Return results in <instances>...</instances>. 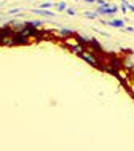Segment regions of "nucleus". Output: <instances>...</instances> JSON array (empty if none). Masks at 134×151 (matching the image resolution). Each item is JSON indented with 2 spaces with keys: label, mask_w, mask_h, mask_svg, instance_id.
<instances>
[{
  "label": "nucleus",
  "mask_w": 134,
  "mask_h": 151,
  "mask_svg": "<svg viewBox=\"0 0 134 151\" xmlns=\"http://www.w3.org/2000/svg\"><path fill=\"white\" fill-rule=\"evenodd\" d=\"M51 6H53L51 2H43V3H40V8H43V10H50Z\"/></svg>",
  "instance_id": "9b49d317"
},
{
  "label": "nucleus",
  "mask_w": 134,
  "mask_h": 151,
  "mask_svg": "<svg viewBox=\"0 0 134 151\" xmlns=\"http://www.w3.org/2000/svg\"><path fill=\"white\" fill-rule=\"evenodd\" d=\"M121 68H125L128 73L134 72V51L126 50L125 56L121 58Z\"/></svg>",
  "instance_id": "f03ea898"
},
{
  "label": "nucleus",
  "mask_w": 134,
  "mask_h": 151,
  "mask_svg": "<svg viewBox=\"0 0 134 151\" xmlns=\"http://www.w3.org/2000/svg\"><path fill=\"white\" fill-rule=\"evenodd\" d=\"M105 26L115 27V29H125V27H126V21H125V19L112 18V19H109V21H105Z\"/></svg>",
  "instance_id": "7ed1b4c3"
},
{
  "label": "nucleus",
  "mask_w": 134,
  "mask_h": 151,
  "mask_svg": "<svg viewBox=\"0 0 134 151\" xmlns=\"http://www.w3.org/2000/svg\"><path fill=\"white\" fill-rule=\"evenodd\" d=\"M83 16L88 19H93V21H96V19H99V14L96 13V11H83Z\"/></svg>",
  "instance_id": "1a4fd4ad"
},
{
  "label": "nucleus",
  "mask_w": 134,
  "mask_h": 151,
  "mask_svg": "<svg viewBox=\"0 0 134 151\" xmlns=\"http://www.w3.org/2000/svg\"><path fill=\"white\" fill-rule=\"evenodd\" d=\"M78 58L83 59L85 62H88L89 65H91V67H99V68H102V67H101V60L96 58L94 52L89 50V48H86V50H85L82 54H78Z\"/></svg>",
  "instance_id": "f257e3e1"
},
{
  "label": "nucleus",
  "mask_w": 134,
  "mask_h": 151,
  "mask_svg": "<svg viewBox=\"0 0 134 151\" xmlns=\"http://www.w3.org/2000/svg\"><path fill=\"white\" fill-rule=\"evenodd\" d=\"M13 40H14V45H27L30 42V38L26 34H14Z\"/></svg>",
  "instance_id": "20e7f679"
},
{
  "label": "nucleus",
  "mask_w": 134,
  "mask_h": 151,
  "mask_svg": "<svg viewBox=\"0 0 134 151\" xmlns=\"http://www.w3.org/2000/svg\"><path fill=\"white\" fill-rule=\"evenodd\" d=\"M18 13H21V8H13V10L7 11V14H18Z\"/></svg>",
  "instance_id": "ddd939ff"
},
{
  "label": "nucleus",
  "mask_w": 134,
  "mask_h": 151,
  "mask_svg": "<svg viewBox=\"0 0 134 151\" xmlns=\"http://www.w3.org/2000/svg\"><path fill=\"white\" fill-rule=\"evenodd\" d=\"M96 3L99 6H110V2H107V0H96Z\"/></svg>",
  "instance_id": "f8f14e48"
},
{
  "label": "nucleus",
  "mask_w": 134,
  "mask_h": 151,
  "mask_svg": "<svg viewBox=\"0 0 134 151\" xmlns=\"http://www.w3.org/2000/svg\"><path fill=\"white\" fill-rule=\"evenodd\" d=\"M83 2H86V3H94L96 0H83Z\"/></svg>",
  "instance_id": "a211bd4d"
},
{
  "label": "nucleus",
  "mask_w": 134,
  "mask_h": 151,
  "mask_svg": "<svg viewBox=\"0 0 134 151\" xmlns=\"http://www.w3.org/2000/svg\"><path fill=\"white\" fill-rule=\"evenodd\" d=\"M96 30V34H99V35H104V37H107V38H110V35L107 34V32H104V30H101V29H94Z\"/></svg>",
  "instance_id": "4468645a"
},
{
  "label": "nucleus",
  "mask_w": 134,
  "mask_h": 151,
  "mask_svg": "<svg viewBox=\"0 0 134 151\" xmlns=\"http://www.w3.org/2000/svg\"><path fill=\"white\" fill-rule=\"evenodd\" d=\"M120 10H121V13H128V11H129V10H128V6L125 5L123 2H121V5H120Z\"/></svg>",
  "instance_id": "dca6fc26"
},
{
  "label": "nucleus",
  "mask_w": 134,
  "mask_h": 151,
  "mask_svg": "<svg viewBox=\"0 0 134 151\" xmlns=\"http://www.w3.org/2000/svg\"><path fill=\"white\" fill-rule=\"evenodd\" d=\"M66 13H67L69 16H75V14H77V11L74 10V8H67V10H66Z\"/></svg>",
  "instance_id": "2eb2a0df"
},
{
  "label": "nucleus",
  "mask_w": 134,
  "mask_h": 151,
  "mask_svg": "<svg viewBox=\"0 0 134 151\" xmlns=\"http://www.w3.org/2000/svg\"><path fill=\"white\" fill-rule=\"evenodd\" d=\"M10 27H11V30H13L14 34H22V32L27 29V26H26V24L16 22V21H13V26H10Z\"/></svg>",
  "instance_id": "423d86ee"
},
{
  "label": "nucleus",
  "mask_w": 134,
  "mask_h": 151,
  "mask_svg": "<svg viewBox=\"0 0 134 151\" xmlns=\"http://www.w3.org/2000/svg\"><path fill=\"white\" fill-rule=\"evenodd\" d=\"M133 34H134V32H133Z\"/></svg>",
  "instance_id": "aec40b11"
},
{
  "label": "nucleus",
  "mask_w": 134,
  "mask_h": 151,
  "mask_svg": "<svg viewBox=\"0 0 134 151\" xmlns=\"http://www.w3.org/2000/svg\"><path fill=\"white\" fill-rule=\"evenodd\" d=\"M67 3L66 2H59V3H56V10H58V11H66L67 10Z\"/></svg>",
  "instance_id": "9d476101"
},
{
  "label": "nucleus",
  "mask_w": 134,
  "mask_h": 151,
  "mask_svg": "<svg viewBox=\"0 0 134 151\" xmlns=\"http://www.w3.org/2000/svg\"><path fill=\"white\" fill-rule=\"evenodd\" d=\"M26 26H27V27H34V29H40V27L43 26V22L38 21V19H32V21L26 22Z\"/></svg>",
  "instance_id": "0eeeda50"
},
{
  "label": "nucleus",
  "mask_w": 134,
  "mask_h": 151,
  "mask_svg": "<svg viewBox=\"0 0 134 151\" xmlns=\"http://www.w3.org/2000/svg\"><path fill=\"white\" fill-rule=\"evenodd\" d=\"M77 2H78V0H77Z\"/></svg>",
  "instance_id": "6ab92c4d"
},
{
  "label": "nucleus",
  "mask_w": 134,
  "mask_h": 151,
  "mask_svg": "<svg viewBox=\"0 0 134 151\" xmlns=\"http://www.w3.org/2000/svg\"><path fill=\"white\" fill-rule=\"evenodd\" d=\"M32 13L34 14H40V16H45V18H54V13L50 10H43V8H32Z\"/></svg>",
  "instance_id": "39448f33"
},
{
  "label": "nucleus",
  "mask_w": 134,
  "mask_h": 151,
  "mask_svg": "<svg viewBox=\"0 0 134 151\" xmlns=\"http://www.w3.org/2000/svg\"><path fill=\"white\" fill-rule=\"evenodd\" d=\"M125 30L129 32V34H133V32H134V27H133V26H126V27H125Z\"/></svg>",
  "instance_id": "f3484780"
},
{
  "label": "nucleus",
  "mask_w": 134,
  "mask_h": 151,
  "mask_svg": "<svg viewBox=\"0 0 134 151\" xmlns=\"http://www.w3.org/2000/svg\"><path fill=\"white\" fill-rule=\"evenodd\" d=\"M58 34L61 37H75V32L72 30V29H59Z\"/></svg>",
  "instance_id": "6e6552de"
}]
</instances>
